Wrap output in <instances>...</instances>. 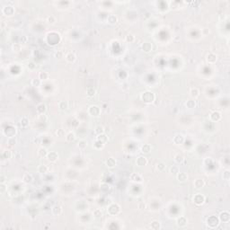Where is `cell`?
Segmentation results:
<instances>
[{
    "instance_id": "27",
    "label": "cell",
    "mask_w": 230,
    "mask_h": 230,
    "mask_svg": "<svg viewBox=\"0 0 230 230\" xmlns=\"http://www.w3.org/2000/svg\"><path fill=\"white\" fill-rule=\"evenodd\" d=\"M38 172H40V174H46L48 172V171H49V167H48L47 166H45V164H41V166H38Z\"/></svg>"
},
{
    "instance_id": "41",
    "label": "cell",
    "mask_w": 230,
    "mask_h": 230,
    "mask_svg": "<svg viewBox=\"0 0 230 230\" xmlns=\"http://www.w3.org/2000/svg\"><path fill=\"white\" fill-rule=\"evenodd\" d=\"M21 125H22V127H27V126L29 125V120L27 117H23L22 119H21Z\"/></svg>"
},
{
    "instance_id": "32",
    "label": "cell",
    "mask_w": 230,
    "mask_h": 230,
    "mask_svg": "<svg viewBox=\"0 0 230 230\" xmlns=\"http://www.w3.org/2000/svg\"><path fill=\"white\" fill-rule=\"evenodd\" d=\"M49 73H47L45 71H42V72L39 73V77H38V78H39L40 80H41V81H45V80L49 79Z\"/></svg>"
},
{
    "instance_id": "46",
    "label": "cell",
    "mask_w": 230,
    "mask_h": 230,
    "mask_svg": "<svg viewBox=\"0 0 230 230\" xmlns=\"http://www.w3.org/2000/svg\"><path fill=\"white\" fill-rule=\"evenodd\" d=\"M16 139H15V137H11L9 138L8 139H7V143H8L9 146H15V144H16Z\"/></svg>"
},
{
    "instance_id": "36",
    "label": "cell",
    "mask_w": 230,
    "mask_h": 230,
    "mask_svg": "<svg viewBox=\"0 0 230 230\" xmlns=\"http://www.w3.org/2000/svg\"><path fill=\"white\" fill-rule=\"evenodd\" d=\"M103 146H104V144H103V142H101V141L97 140V139L95 141V143H94V147H95V149H97V150L102 149L103 147Z\"/></svg>"
},
{
    "instance_id": "35",
    "label": "cell",
    "mask_w": 230,
    "mask_h": 230,
    "mask_svg": "<svg viewBox=\"0 0 230 230\" xmlns=\"http://www.w3.org/2000/svg\"><path fill=\"white\" fill-rule=\"evenodd\" d=\"M105 132V130L103 126H97L95 129V133L96 135H101V134H103Z\"/></svg>"
},
{
    "instance_id": "29",
    "label": "cell",
    "mask_w": 230,
    "mask_h": 230,
    "mask_svg": "<svg viewBox=\"0 0 230 230\" xmlns=\"http://www.w3.org/2000/svg\"><path fill=\"white\" fill-rule=\"evenodd\" d=\"M96 139H97V140H99V141H101V142H103V144H105V143L107 142V141L109 140L108 136L105 135L104 133H103V134H101V135H97Z\"/></svg>"
},
{
    "instance_id": "26",
    "label": "cell",
    "mask_w": 230,
    "mask_h": 230,
    "mask_svg": "<svg viewBox=\"0 0 230 230\" xmlns=\"http://www.w3.org/2000/svg\"><path fill=\"white\" fill-rule=\"evenodd\" d=\"M151 149H152L151 145H149V144H145V145L141 147V152L144 153V154H148V153H150Z\"/></svg>"
},
{
    "instance_id": "49",
    "label": "cell",
    "mask_w": 230,
    "mask_h": 230,
    "mask_svg": "<svg viewBox=\"0 0 230 230\" xmlns=\"http://www.w3.org/2000/svg\"><path fill=\"white\" fill-rule=\"evenodd\" d=\"M58 137H65V130L63 129H59L57 130Z\"/></svg>"
},
{
    "instance_id": "6",
    "label": "cell",
    "mask_w": 230,
    "mask_h": 230,
    "mask_svg": "<svg viewBox=\"0 0 230 230\" xmlns=\"http://www.w3.org/2000/svg\"><path fill=\"white\" fill-rule=\"evenodd\" d=\"M2 13L5 15V16H12L15 13V8L12 5H7V6L3 7L2 9Z\"/></svg>"
},
{
    "instance_id": "5",
    "label": "cell",
    "mask_w": 230,
    "mask_h": 230,
    "mask_svg": "<svg viewBox=\"0 0 230 230\" xmlns=\"http://www.w3.org/2000/svg\"><path fill=\"white\" fill-rule=\"evenodd\" d=\"M205 201V197L201 193H197L193 197V202L196 205H202Z\"/></svg>"
},
{
    "instance_id": "40",
    "label": "cell",
    "mask_w": 230,
    "mask_h": 230,
    "mask_svg": "<svg viewBox=\"0 0 230 230\" xmlns=\"http://www.w3.org/2000/svg\"><path fill=\"white\" fill-rule=\"evenodd\" d=\"M12 49L15 52H19V51H22V45H21L20 43H15L14 45H13Z\"/></svg>"
},
{
    "instance_id": "44",
    "label": "cell",
    "mask_w": 230,
    "mask_h": 230,
    "mask_svg": "<svg viewBox=\"0 0 230 230\" xmlns=\"http://www.w3.org/2000/svg\"><path fill=\"white\" fill-rule=\"evenodd\" d=\"M94 217L96 218H100L103 217V211H102L101 210H99V209H97V210H95V211H94Z\"/></svg>"
},
{
    "instance_id": "45",
    "label": "cell",
    "mask_w": 230,
    "mask_h": 230,
    "mask_svg": "<svg viewBox=\"0 0 230 230\" xmlns=\"http://www.w3.org/2000/svg\"><path fill=\"white\" fill-rule=\"evenodd\" d=\"M32 85L35 87H38L41 85V80H40L39 78H34V79L32 80Z\"/></svg>"
},
{
    "instance_id": "17",
    "label": "cell",
    "mask_w": 230,
    "mask_h": 230,
    "mask_svg": "<svg viewBox=\"0 0 230 230\" xmlns=\"http://www.w3.org/2000/svg\"><path fill=\"white\" fill-rule=\"evenodd\" d=\"M207 61H208L210 64H214L217 61V55L212 52L209 53V54L207 55Z\"/></svg>"
},
{
    "instance_id": "1",
    "label": "cell",
    "mask_w": 230,
    "mask_h": 230,
    "mask_svg": "<svg viewBox=\"0 0 230 230\" xmlns=\"http://www.w3.org/2000/svg\"><path fill=\"white\" fill-rule=\"evenodd\" d=\"M141 100L147 103H151L155 100V95L151 92H145L141 95Z\"/></svg>"
},
{
    "instance_id": "54",
    "label": "cell",
    "mask_w": 230,
    "mask_h": 230,
    "mask_svg": "<svg viewBox=\"0 0 230 230\" xmlns=\"http://www.w3.org/2000/svg\"><path fill=\"white\" fill-rule=\"evenodd\" d=\"M5 183V177L4 174L0 175V183Z\"/></svg>"
},
{
    "instance_id": "24",
    "label": "cell",
    "mask_w": 230,
    "mask_h": 230,
    "mask_svg": "<svg viewBox=\"0 0 230 230\" xmlns=\"http://www.w3.org/2000/svg\"><path fill=\"white\" fill-rule=\"evenodd\" d=\"M176 224H177V226H179V227H184L187 224V219L184 217H180V218H178L177 220H176Z\"/></svg>"
},
{
    "instance_id": "34",
    "label": "cell",
    "mask_w": 230,
    "mask_h": 230,
    "mask_svg": "<svg viewBox=\"0 0 230 230\" xmlns=\"http://www.w3.org/2000/svg\"><path fill=\"white\" fill-rule=\"evenodd\" d=\"M59 108L61 111H66L68 109V103L65 101H61L59 103Z\"/></svg>"
},
{
    "instance_id": "18",
    "label": "cell",
    "mask_w": 230,
    "mask_h": 230,
    "mask_svg": "<svg viewBox=\"0 0 230 230\" xmlns=\"http://www.w3.org/2000/svg\"><path fill=\"white\" fill-rule=\"evenodd\" d=\"M210 120L213 121H218L221 120V113L219 112H214L210 114Z\"/></svg>"
},
{
    "instance_id": "38",
    "label": "cell",
    "mask_w": 230,
    "mask_h": 230,
    "mask_svg": "<svg viewBox=\"0 0 230 230\" xmlns=\"http://www.w3.org/2000/svg\"><path fill=\"white\" fill-rule=\"evenodd\" d=\"M86 95L89 97L94 96V95H95V89L94 87H88L87 89H86Z\"/></svg>"
},
{
    "instance_id": "50",
    "label": "cell",
    "mask_w": 230,
    "mask_h": 230,
    "mask_svg": "<svg viewBox=\"0 0 230 230\" xmlns=\"http://www.w3.org/2000/svg\"><path fill=\"white\" fill-rule=\"evenodd\" d=\"M170 172H172V174H178L179 172V168H178V166H172L171 169H170Z\"/></svg>"
},
{
    "instance_id": "22",
    "label": "cell",
    "mask_w": 230,
    "mask_h": 230,
    "mask_svg": "<svg viewBox=\"0 0 230 230\" xmlns=\"http://www.w3.org/2000/svg\"><path fill=\"white\" fill-rule=\"evenodd\" d=\"M66 59H67V61H68V62L73 63V62H75V61H76V55H75L74 52H68V54L66 55Z\"/></svg>"
},
{
    "instance_id": "51",
    "label": "cell",
    "mask_w": 230,
    "mask_h": 230,
    "mask_svg": "<svg viewBox=\"0 0 230 230\" xmlns=\"http://www.w3.org/2000/svg\"><path fill=\"white\" fill-rule=\"evenodd\" d=\"M27 37L26 36H21L20 38H19V43H25L26 41H27Z\"/></svg>"
},
{
    "instance_id": "2",
    "label": "cell",
    "mask_w": 230,
    "mask_h": 230,
    "mask_svg": "<svg viewBox=\"0 0 230 230\" xmlns=\"http://www.w3.org/2000/svg\"><path fill=\"white\" fill-rule=\"evenodd\" d=\"M88 113L91 116L94 117H98L101 114V109L96 105H91L88 109Z\"/></svg>"
},
{
    "instance_id": "37",
    "label": "cell",
    "mask_w": 230,
    "mask_h": 230,
    "mask_svg": "<svg viewBox=\"0 0 230 230\" xmlns=\"http://www.w3.org/2000/svg\"><path fill=\"white\" fill-rule=\"evenodd\" d=\"M77 147H79L80 149H85V147H87V141L85 140V139H81V140H79V142H78Z\"/></svg>"
},
{
    "instance_id": "4",
    "label": "cell",
    "mask_w": 230,
    "mask_h": 230,
    "mask_svg": "<svg viewBox=\"0 0 230 230\" xmlns=\"http://www.w3.org/2000/svg\"><path fill=\"white\" fill-rule=\"evenodd\" d=\"M218 223H219V219H218V218H216V217H210V218H208V220H207V225L209 226V227H210V228H213V227H216L218 225Z\"/></svg>"
},
{
    "instance_id": "48",
    "label": "cell",
    "mask_w": 230,
    "mask_h": 230,
    "mask_svg": "<svg viewBox=\"0 0 230 230\" xmlns=\"http://www.w3.org/2000/svg\"><path fill=\"white\" fill-rule=\"evenodd\" d=\"M27 67H28V68L30 70H34V69H35V68H36V64L33 62V61H30V62L28 63Z\"/></svg>"
},
{
    "instance_id": "9",
    "label": "cell",
    "mask_w": 230,
    "mask_h": 230,
    "mask_svg": "<svg viewBox=\"0 0 230 230\" xmlns=\"http://www.w3.org/2000/svg\"><path fill=\"white\" fill-rule=\"evenodd\" d=\"M130 178L132 182H136V183H141V182L143 181V177L139 174H138V172H133V174H131L130 176Z\"/></svg>"
},
{
    "instance_id": "14",
    "label": "cell",
    "mask_w": 230,
    "mask_h": 230,
    "mask_svg": "<svg viewBox=\"0 0 230 230\" xmlns=\"http://www.w3.org/2000/svg\"><path fill=\"white\" fill-rule=\"evenodd\" d=\"M51 211H52V213L54 214L55 216H59L61 213H62L63 210H62V208H61V206H59V205H55V206L52 207V209H51Z\"/></svg>"
},
{
    "instance_id": "8",
    "label": "cell",
    "mask_w": 230,
    "mask_h": 230,
    "mask_svg": "<svg viewBox=\"0 0 230 230\" xmlns=\"http://www.w3.org/2000/svg\"><path fill=\"white\" fill-rule=\"evenodd\" d=\"M219 221H222L223 223H227V222H229L230 220V216H229V213L228 211H223L220 213L219 215Z\"/></svg>"
},
{
    "instance_id": "31",
    "label": "cell",
    "mask_w": 230,
    "mask_h": 230,
    "mask_svg": "<svg viewBox=\"0 0 230 230\" xmlns=\"http://www.w3.org/2000/svg\"><path fill=\"white\" fill-rule=\"evenodd\" d=\"M107 22L110 24H115L118 22V18H117V16H115L113 15H110L108 16V18H107Z\"/></svg>"
},
{
    "instance_id": "7",
    "label": "cell",
    "mask_w": 230,
    "mask_h": 230,
    "mask_svg": "<svg viewBox=\"0 0 230 230\" xmlns=\"http://www.w3.org/2000/svg\"><path fill=\"white\" fill-rule=\"evenodd\" d=\"M47 159L51 163L56 162V161H58V159H59V154H58L57 152H55V151L49 152L47 156Z\"/></svg>"
},
{
    "instance_id": "53",
    "label": "cell",
    "mask_w": 230,
    "mask_h": 230,
    "mask_svg": "<svg viewBox=\"0 0 230 230\" xmlns=\"http://www.w3.org/2000/svg\"><path fill=\"white\" fill-rule=\"evenodd\" d=\"M55 57H56L57 59H61V58H63V52L62 51H58V52H56V54H55Z\"/></svg>"
},
{
    "instance_id": "16",
    "label": "cell",
    "mask_w": 230,
    "mask_h": 230,
    "mask_svg": "<svg viewBox=\"0 0 230 230\" xmlns=\"http://www.w3.org/2000/svg\"><path fill=\"white\" fill-rule=\"evenodd\" d=\"M190 95H191V97L193 99L198 98V97L200 96V91H199V89L196 87L191 88V91H190Z\"/></svg>"
},
{
    "instance_id": "52",
    "label": "cell",
    "mask_w": 230,
    "mask_h": 230,
    "mask_svg": "<svg viewBox=\"0 0 230 230\" xmlns=\"http://www.w3.org/2000/svg\"><path fill=\"white\" fill-rule=\"evenodd\" d=\"M6 189H7V188H6V186H5V183H0V192H1L2 194L5 192Z\"/></svg>"
},
{
    "instance_id": "10",
    "label": "cell",
    "mask_w": 230,
    "mask_h": 230,
    "mask_svg": "<svg viewBox=\"0 0 230 230\" xmlns=\"http://www.w3.org/2000/svg\"><path fill=\"white\" fill-rule=\"evenodd\" d=\"M177 180L180 183H184L188 180V174L184 172H179L177 174Z\"/></svg>"
},
{
    "instance_id": "33",
    "label": "cell",
    "mask_w": 230,
    "mask_h": 230,
    "mask_svg": "<svg viewBox=\"0 0 230 230\" xmlns=\"http://www.w3.org/2000/svg\"><path fill=\"white\" fill-rule=\"evenodd\" d=\"M184 160V156L181 154H177L175 156H174V161H175L177 164H182Z\"/></svg>"
},
{
    "instance_id": "12",
    "label": "cell",
    "mask_w": 230,
    "mask_h": 230,
    "mask_svg": "<svg viewBox=\"0 0 230 230\" xmlns=\"http://www.w3.org/2000/svg\"><path fill=\"white\" fill-rule=\"evenodd\" d=\"M36 111L39 114H44L47 111V107H46V104L43 103H39L37 105V108H36Z\"/></svg>"
},
{
    "instance_id": "47",
    "label": "cell",
    "mask_w": 230,
    "mask_h": 230,
    "mask_svg": "<svg viewBox=\"0 0 230 230\" xmlns=\"http://www.w3.org/2000/svg\"><path fill=\"white\" fill-rule=\"evenodd\" d=\"M223 179L226 180V181H229V179H230V172H229V170H226V171L223 172Z\"/></svg>"
},
{
    "instance_id": "15",
    "label": "cell",
    "mask_w": 230,
    "mask_h": 230,
    "mask_svg": "<svg viewBox=\"0 0 230 230\" xmlns=\"http://www.w3.org/2000/svg\"><path fill=\"white\" fill-rule=\"evenodd\" d=\"M48 151L47 149L45 148V147H40L39 149H38V156L41 158H44V157H47L48 156Z\"/></svg>"
},
{
    "instance_id": "3",
    "label": "cell",
    "mask_w": 230,
    "mask_h": 230,
    "mask_svg": "<svg viewBox=\"0 0 230 230\" xmlns=\"http://www.w3.org/2000/svg\"><path fill=\"white\" fill-rule=\"evenodd\" d=\"M113 211H115V215H117V214H119L120 212V207L118 204H116V203H112V204H111L108 207V213L110 215L113 216Z\"/></svg>"
},
{
    "instance_id": "13",
    "label": "cell",
    "mask_w": 230,
    "mask_h": 230,
    "mask_svg": "<svg viewBox=\"0 0 230 230\" xmlns=\"http://www.w3.org/2000/svg\"><path fill=\"white\" fill-rule=\"evenodd\" d=\"M105 164H106L107 167L109 168H113L116 166V159L113 157H109L105 161Z\"/></svg>"
},
{
    "instance_id": "28",
    "label": "cell",
    "mask_w": 230,
    "mask_h": 230,
    "mask_svg": "<svg viewBox=\"0 0 230 230\" xmlns=\"http://www.w3.org/2000/svg\"><path fill=\"white\" fill-rule=\"evenodd\" d=\"M12 156H13L12 151L8 150V149H5V150H4L3 152H2V157L5 159H10L12 157Z\"/></svg>"
},
{
    "instance_id": "23",
    "label": "cell",
    "mask_w": 230,
    "mask_h": 230,
    "mask_svg": "<svg viewBox=\"0 0 230 230\" xmlns=\"http://www.w3.org/2000/svg\"><path fill=\"white\" fill-rule=\"evenodd\" d=\"M33 181V177L31 174H25L23 176V182L25 183H31Z\"/></svg>"
},
{
    "instance_id": "42",
    "label": "cell",
    "mask_w": 230,
    "mask_h": 230,
    "mask_svg": "<svg viewBox=\"0 0 230 230\" xmlns=\"http://www.w3.org/2000/svg\"><path fill=\"white\" fill-rule=\"evenodd\" d=\"M125 41H127V42H130V43L133 42V41H135V36H134L133 34H131V33L128 34V35L125 37Z\"/></svg>"
},
{
    "instance_id": "25",
    "label": "cell",
    "mask_w": 230,
    "mask_h": 230,
    "mask_svg": "<svg viewBox=\"0 0 230 230\" xmlns=\"http://www.w3.org/2000/svg\"><path fill=\"white\" fill-rule=\"evenodd\" d=\"M150 227H151V229H153V230L161 229L160 222H159L158 220H153V221L151 222V224H150Z\"/></svg>"
},
{
    "instance_id": "21",
    "label": "cell",
    "mask_w": 230,
    "mask_h": 230,
    "mask_svg": "<svg viewBox=\"0 0 230 230\" xmlns=\"http://www.w3.org/2000/svg\"><path fill=\"white\" fill-rule=\"evenodd\" d=\"M141 47H142L143 51H145V52H147V53L150 52V51H152V44H151L150 42H147H147H144Z\"/></svg>"
},
{
    "instance_id": "43",
    "label": "cell",
    "mask_w": 230,
    "mask_h": 230,
    "mask_svg": "<svg viewBox=\"0 0 230 230\" xmlns=\"http://www.w3.org/2000/svg\"><path fill=\"white\" fill-rule=\"evenodd\" d=\"M56 22H57L56 18H55V16H53V15H49V16L47 17V23L49 24H54Z\"/></svg>"
},
{
    "instance_id": "19",
    "label": "cell",
    "mask_w": 230,
    "mask_h": 230,
    "mask_svg": "<svg viewBox=\"0 0 230 230\" xmlns=\"http://www.w3.org/2000/svg\"><path fill=\"white\" fill-rule=\"evenodd\" d=\"M193 185H194V187L196 188V189H200V188L204 187L205 185V182L203 179H197L194 181V183H193Z\"/></svg>"
},
{
    "instance_id": "11",
    "label": "cell",
    "mask_w": 230,
    "mask_h": 230,
    "mask_svg": "<svg viewBox=\"0 0 230 230\" xmlns=\"http://www.w3.org/2000/svg\"><path fill=\"white\" fill-rule=\"evenodd\" d=\"M136 164H137L139 166H146V164H147V158L145 157V156H139V157L137 158V160H136Z\"/></svg>"
},
{
    "instance_id": "20",
    "label": "cell",
    "mask_w": 230,
    "mask_h": 230,
    "mask_svg": "<svg viewBox=\"0 0 230 230\" xmlns=\"http://www.w3.org/2000/svg\"><path fill=\"white\" fill-rule=\"evenodd\" d=\"M66 140L68 141V142H69V143L74 142V141L76 140V134H75L74 132H72V131L68 132V133L66 135Z\"/></svg>"
},
{
    "instance_id": "30",
    "label": "cell",
    "mask_w": 230,
    "mask_h": 230,
    "mask_svg": "<svg viewBox=\"0 0 230 230\" xmlns=\"http://www.w3.org/2000/svg\"><path fill=\"white\" fill-rule=\"evenodd\" d=\"M185 105H186L187 108L193 109L196 107V102L194 101V99H190V100H188L186 103H185Z\"/></svg>"
},
{
    "instance_id": "39",
    "label": "cell",
    "mask_w": 230,
    "mask_h": 230,
    "mask_svg": "<svg viewBox=\"0 0 230 230\" xmlns=\"http://www.w3.org/2000/svg\"><path fill=\"white\" fill-rule=\"evenodd\" d=\"M164 169H166V164H164V163L160 162L156 164V170H157L158 172H163Z\"/></svg>"
}]
</instances>
